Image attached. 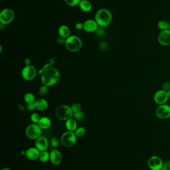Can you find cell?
I'll return each instance as SVG.
<instances>
[{"label":"cell","instance_id":"cell-1","mask_svg":"<svg viewBox=\"0 0 170 170\" xmlns=\"http://www.w3.org/2000/svg\"><path fill=\"white\" fill-rule=\"evenodd\" d=\"M60 75L55 68H48L42 73L41 79L42 83L48 87L52 86L56 84L59 79Z\"/></svg>","mask_w":170,"mask_h":170},{"label":"cell","instance_id":"cell-2","mask_svg":"<svg viewBox=\"0 0 170 170\" xmlns=\"http://www.w3.org/2000/svg\"><path fill=\"white\" fill-rule=\"evenodd\" d=\"M112 19L111 13L109 10L101 9L98 10L95 15V21L98 26L106 27L110 24Z\"/></svg>","mask_w":170,"mask_h":170},{"label":"cell","instance_id":"cell-3","mask_svg":"<svg viewBox=\"0 0 170 170\" xmlns=\"http://www.w3.org/2000/svg\"><path fill=\"white\" fill-rule=\"evenodd\" d=\"M55 116L61 120H67L71 118L74 112L70 107L66 105H60L56 108L55 111Z\"/></svg>","mask_w":170,"mask_h":170},{"label":"cell","instance_id":"cell-4","mask_svg":"<svg viewBox=\"0 0 170 170\" xmlns=\"http://www.w3.org/2000/svg\"><path fill=\"white\" fill-rule=\"evenodd\" d=\"M66 48L71 52H77L80 49L82 46V42L80 38L75 35L68 37L65 41Z\"/></svg>","mask_w":170,"mask_h":170},{"label":"cell","instance_id":"cell-5","mask_svg":"<svg viewBox=\"0 0 170 170\" xmlns=\"http://www.w3.org/2000/svg\"><path fill=\"white\" fill-rule=\"evenodd\" d=\"M76 135L72 131H66L63 134L60 138L61 144L66 147H72L76 143Z\"/></svg>","mask_w":170,"mask_h":170},{"label":"cell","instance_id":"cell-6","mask_svg":"<svg viewBox=\"0 0 170 170\" xmlns=\"http://www.w3.org/2000/svg\"><path fill=\"white\" fill-rule=\"evenodd\" d=\"M42 128L39 124H31L27 127L26 130L27 136L31 139H37L42 135Z\"/></svg>","mask_w":170,"mask_h":170},{"label":"cell","instance_id":"cell-7","mask_svg":"<svg viewBox=\"0 0 170 170\" xmlns=\"http://www.w3.org/2000/svg\"><path fill=\"white\" fill-rule=\"evenodd\" d=\"M14 16V12L12 9L9 8L4 9L0 13V22L3 24H9L13 20Z\"/></svg>","mask_w":170,"mask_h":170},{"label":"cell","instance_id":"cell-8","mask_svg":"<svg viewBox=\"0 0 170 170\" xmlns=\"http://www.w3.org/2000/svg\"><path fill=\"white\" fill-rule=\"evenodd\" d=\"M163 161L160 157L153 156L148 160V165L151 170H162L163 166Z\"/></svg>","mask_w":170,"mask_h":170},{"label":"cell","instance_id":"cell-9","mask_svg":"<svg viewBox=\"0 0 170 170\" xmlns=\"http://www.w3.org/2000/svg\"><path fill=\"white\" fill-rule=\"evenodd\" d=\"M37 71L34 66L32 65L26 66L23 69L22 75L26 80H32L36 77Z\"/></svg>","mask_w":170,"mask_h":170},{"label":"cell","instance_id":"cell-10","mask_svg":"<svg viewBox=\"0 0 170 170\" xmlns=\"http://www.w3.org/2000/svg\"><path fill=\"white\" fill-rule=\"evenodd\" d=\"M156 114L161 119L168 118L170 117V106L165 104L160 105L156 111Z\"/></svg>","mask_w":170,"mask_h":170},{"label":"cell","instance_id":"cell-11","mask_svg":"<svg viewBox=\"0 0 170 170\" xmlns=\"http://www.w3.org/2000/svg\"><path fill=\"white\" fill-rule=\"evenodd\" d=\"M155 102L159 105H163L166 102L169 98L168 92L164 90H160L154 95Z\"/></svg>","mask_w":170,"mask_h":170},{"label":"cell","instance_id":"cell-12","mask_svg":"<svg viewBox=\"0 0 170 170\" xmlns=\"http://www.w3.org/2000/svg\"><path fill=\"white\" fill-rule=\"evenodd\" d=\"M158 40L161 45L167 46L170 44V31L167 29L162 31L158 36Z\"/></svg>","mask_w":170,"mask_h":170},{"label":"cell","instance_id":"cell-13","mask_svg":"<svg viewBox=\"0 0 170 170\" xmlns=\"http://www.w3.org/2000/svg\"><path fill=\"white\" fill-rule=\"evenodd\" d=\"M35 146L40 152L47 150L49 147V141L48 139L44 136H40L36 139Z\"/></svg>","mask_w":170,"mask_h":170},{"label":"cell","instance_id":"cell-14","mask_svg":"<svg viewBox=\"0 0 170 170\" xmlns=\"http://www.w3.org/2000/svg\"><path fill=\"white\" fill-rule=\"evenodd\" d=\"M49 154H50L49 160L52 164L54 165H58L61 163L62 156L59 151L56 149H54L50 151Z\"/></svg>","mask_w":170,"mask_h":170},{"label":"cell","instance_id":"cell-15","mask_svg":"<svg viewBox=\"0 0 170 170\" xmlns=\"http://www.w3.org/2000/svg\"><path fill=\"white\" fill-rule=\"evenodd\" d=\"M98 26L95 20H88L83 23V29L88 32H92L96 31Z\"/></svg>","mask_w":170,"mask_h":170},{"label":"cell","instance_id":"cell-16","mask_svg":"<svg viewBox=\"0 0 170 170\" xmlns=\"http://www.w3.org/2000/svg\"><path fill=\"white\" fill-rule=\"evenodd\" d=\"M40 152L36 147H31L26 151V157L30 160H36L39 158Z\"/></svg>","mask_w":170,"mask_h":170},{"label":"cell","instance_id":"cell-17","mask_svg":"<svg viewBox=\"0 0 170 170\" xmlns=\"http://www.w3.org/2000/svg\"><path fill=\"white\" fill-rule=\"evenodd\" d=\"M34 104L36 106V108L39 111H44L48 108V102L47 101L43 98L38 99L35 101Z\"/></svg>","mask_w":170,"mask_h":170},{"label":"cell","instance_id":"cell-18","mask_svg":"<svg viewBox=\"0 0 170 170\" xmlns=\"http://www.w3.org/2000/svg\"><path fill=\"white\" fill-rule=\"evenodd\" d=\"M65 125V128L68 130V131L74 132V131H75V130L77 129V123H76V121L74 119L70 118V119L66 120Z\"/></svg>","mask_w":170,"mask_h":170},{"label":"cell","instance_id":"cell-19","mask_svg":"<svg viewBox=\"0 0 170 170\" xmlns=\"http://www.w3.org/2000/svg\"><path fill=\"white\" fill-rule=\"evenodd\" d=\"M79 6L80 9L85 12H89L92 9L91 4L87 0H81Z\"/></svg>","mask_w":170,"mask_h":170},{"label":"cell","instance_id":"cell-20","mask_svg":"<svg viewBox=\"0 0 170 170\" xmlns=\"http://www.w3.org/2000/svg\"><path fill=\"white\" fill-rule=\"evenodd\" d=\"M38 124L41 128L46 129L50 127L51 125V121L49 118L45 117H43L40 118Z\"/></svg>","mask_w":170,"mask_h":170},{"label":"cell","instance_id":"cell-21","mask_svg":"<svg viewBox=\"0 0 170 170\" xmlns=\"http://www.w3.org/2000/svg\"><path fill=\"white\" fill-rule=\"evenodd\" d=\"M58 32L60 37L67 38L68 37H70V29L69 27L63 25L59 28Z\"/></svg>","mask_w":170,"mask_h":170},{"label":"cell","instance_id":"cell-22","mask_svg":"<svg viewBox=\"0 0 170 170\" xmlns=\"http://www.w3.org/2000/svg\"><path fill=\"white\" fill-rule=\"evenodd\" d=\"M39 159L42 162L45 163L50 159V154L47 150L41 151Z\"/></svg>","mask_w":170,"mask_h":170},{"label":"cell","instance_id":"cell-23","mask_svg":"<svg viewBox=\"0 0 170 170\" xmlns=\"http://www.w3.org/2000/svg\"><path fill=\"white\" fill-rule=\"evenodd\" d=\"M24 100L28 104L34 103L35 102V98L34 95L31 92H27L24 96Z\"/></svg>","mask_w":170,"mask_h":170},{"label":"cell","instance_id":"cell-24","mask_svg":"<svg viewBox=\"0 0 170 170\" xmlns=\"http://www.w3.org/2000/svg\"><path fill=\"white\" fill-rule=\"evenodd\" d=\"M86 133L85 129L83 127H80L77 128L75 131V133L77 137H81L85 135Z\"/></svg>","mask_w":170,"mask_h":170},{"label":"cell","instance_id":"cell-25","mask_svg":"<svg viewBox=\"0 0 170 170\" xmlns=\"http://www.w3.org/2000/svg\"><path fill=\"white\" fill-rule=\"evenodd\" d=\"M158 27L162 31H165L168 29L169 25L166 21H161L158 22Z\"/></svg>","mask_w":170,"mask_h":170},{"label":"cell","instance_id":"cell-26","mask_svg":"<svg viewBox=\"0 0 170 170\" xmlns=\"http://www.w3.org/2000/svg\"><path fill=\"white\" fill-rule=\"evenodd\" d=\"M74 118L75 119H76L77 120H82L85 117L84 113L82 111H79V112H74V114H73Z\"/></svg>","mask_w":170,"mask_h":170},{"label":"cell","instance_id":"cell-27","mask_svg":"<svg viewBox=\"0 0 170 170\" xmlns=\"http://www.w3.org/2000/svg\"><path fill=\"white\" fill-rule=\"evenodd\" d=\"M40 118L39 114L37 113H33L31 114V120L34 123H38L40 120Z\"/></svg>","mask_w":170,"mask_h":170},{"label":"cell","instance_id":"cell-28","mask_svg":"<svg viewBox=\"0 0 170 170\" xmlns=\"http://www.w3.org/2000/svg\"><path fill=\"white\" fill-rule=\"evenodd\" d=\"M67 5L70 6H75L79 5L81 0H64Z\"/></svg>","mask_w":170,"mask_h":170},{"label":"cell","instance_id":"cell-29","mask_svg":"<svg viewBox=\"0 0 170 170\" xmlns=\"http://www.w3.org/2000/svg\"><path fill=\"white\" fill-rule=\"evenodd\" d=\"M59 141L57 138H53L50 140V145L54 149H56L59 146Z\"/></svg>","mask_w":170,"mask_h":170},{"label":"cell","instance_id":"cell-30","mask_svg":"<svg viewBox=\"0 0 170 170\" xmlns=\"http://www.w3.org/2000/svg\"><path fill=\"white\" fill-rule=\"evenodd\" d=\"M48 91V86L45 85H43L40 87L39 90V94L40 96H43L46 95Z\"/></svg>","mask_w":170,"mask_h":170},{"label":"cell","instance_id":"cell-31","mask_svg":"<svg viewBox=\"0 0 170 170\" xmlns=\"http://www.w3.org/2000/svg\"><path fill=\"white\" fill-rule=\"evenodd\" d=\"M71 109H72V111L74 112H79L80 111L81 105L79 103H75L72 105L71 107Z\"/></svg>","mask_w":170,"mask_h":170},{"label":"cell","instance_id":"cell-32","mask_svg":"<svg viewBox=\"0 0 170 170\" xmlns=\"http://www.w3.org/2000/svg\"><path fill=\"white\" fill-rule=\"evenodd\" d=\"M170 89V83L169 82H166L163 85V90L168 92Z\"/></svg>","mask_w":170,"mask_h":170},{"label":"cell","instance_id":"cell-33","mask_svg":"<svg viewBox=\"0 0 170 170\" xmlns=\"http://www.w3.org/2000/svg\"><path fill=\"white\" fill-rule=\"evenodd\" d=\"M27 109H28L29 111H33L34 109H36V106L34 103H29L28 104L27 106Z\"/></svg>","mask_w":170,"mask_h":170},{"label":"cell","instance_id":"cell-34","mask_svg":"<svg viewBox=\"0 0 170 170\" xmlns=\"http://www.w3.org/2000/svg\"><path fill=\"white\" fill-rule=\"evenodd\" d=\"M162 170H170V161H167L163 164V168Z\"/></svg>","mask_w":170,"mask_h":170},{"label":"cell","instance_id":"cell-35","mask_svg":"<svg viewBox=\"0 0 170 170\" xmlns=\"http://www.w3.org/2000/svg\"><path fill=\"white\" fill-rule=\"evenodd\" d=\"M97 35L99 36V37H101L104 34V31H103V29L101 28H97L96 31H95Z\"/></svg>","mask_w":170,"mask_h":170},{"label":"cell","instance_id":"cell-36","mask_svg":"<svg viewBox=\"0 0 170 170\" xmlns=\"http://www.w3.org/2000/svg\"><path fill=\"white\" fill-rule=\"evenodd\" d=\"M56 41L57 42L59 43L60 44H63L65 43V41H66V39H65L64 38H62V37H60V38H59L56 39Z\"/></svg>","mask_w":170,"mask_h":170},{"label":"cell","instance_id":"cell-37","mask_svg":"<svg viewBox=\"0 0 170 170\" xmlns=\"http://www.w3.org/2000/svg\"><path fill=\"white\" fill-rule=\"evenodd\" d=\"M75 28L78 30H81V29H83V23L79 22L76 23L75 26Z\"/></svg>","mask_w":170,"mask_h":170},{"label":"cell","instance_id":"cell-38","mask_svg":"<svg viewBox=\"0 0 170 170\" xmlns=\"http://www.w3.org/2000/svg\"><path fill=\"white\" fill-rule=\"evenodd\" d=\"M18 108L21 111H24L25 110V107L23 105H22V104H18Z\"/></svg>","mask_w":170,"mask_h":170},{"label":"cell","instance_id":"cell-39","mask_svg":"<svg viewBox=\"0 0 170 170\" xmlns=\"http://www.w3.org/2000/svg\"><path fill=\"white\" fill-rule=\"evenodd\" d=\"M30 63H31V61H30L29 59L26 58L25 60V64L26 66L30 65Z\"/></svg>","mask_w":170,"mask_h":170},{"label":"cell","instance_id":"cell-40","mask_svg":"<svg viewBox=\"0 0 170 170\" xmlns=\"http://www.w3.org/2000/svg\"><path fill=\"white\" fill-rule=\"evenodd\" d=\"M1 170H11V169H9V168H3V169H2Z\"/></svg>","mask_w":170,"mask_h":170},{"label":"cell","instance_id":"cell-41","mask_svg":"<svg viewBox=\"0 0 170 170\" xmlns=\"http://www.w3.org/2000/svg\"><path fill=\"white\" fill-rule=\"evenodd\" d=\"M168 96H169V98H170V89L169 90V91L168 92Z\"/></svg>","mask_w":170,"mask_h":170},{"label":"cell","instance_id":"cell-42","mask_svg":"<svg viewBox=\"0 0 170 170\" xmlns=\"http://www.w3.org/2000/svg\"></svg>","mask_w":170,"mask_h":170}]
</instances>
